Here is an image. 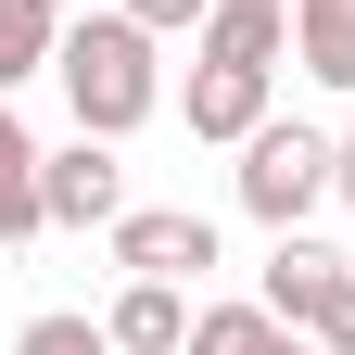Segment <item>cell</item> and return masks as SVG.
I'll list each match as a JSON object with an SVG mask.
<instances>
[{
    "label": "cell",
    "mask_w": 355,
    "mask_h": 355,
    "mask_svg": "<svg viewBox=\"0 0 355 355\" xmlns=\"http://www.w3.org/2000/svg\"><path fill=\"white\" fill-rule=\"evenodd\" d=\"M191 38H203V64H266V76H279V51H292V0H216Z\"/></svg>",
    "instance_id": "8"
},
{
    "label": "cell",
    "mask_w": 355,
    "mask_h": 355,
    "mask_svg": "<svg viewBox=\"0 0 355 355\" xmlns=\"http://www.w3.org/2000/svg\"><path fill=\"white\" fill-rule=\"evenodd\" d=\"M64 102H76V127L89 140H127V127H153L165 114V64H153V26L127 13H64Z\"/></svg>",
    "instance_id": "1"
},
{
    "label": "cell",
    "mask_w": 355,
    "mask_h": 355,
    "mask_svg": "<svg viewBox=\"0 0 355 355\" xmlns=\"http://www.w3.org/2000/svg\"><path fill=\"white\" fill-rule=\"evenodd\" d=\"M304 343H318V355H355V266H343V292L318 304V318H304Z\"/></svg>",
    "instance_id": "14"
},
{
    "label": "cell",
    "mask_w": 355,
    "mask_h": 355,
    "mask_svg": "<svg viewBox=\"0 0 355 355\" xmlns=\"http://www.w3.org/2000/svg\"><path fill=\"white\" fill-rule=\"evenodd\" d=\"M266 89H279V76H266V64H191V140H254V127H266Z\"/></svg>",
    "instance_id": "6"
},
{
    "label": "cell",
    "mask_w": 355,
    "mask_h": 355,
    "mask_svg": "<svg viewBox=\"0 0 355 355\" xmlns=\"http://www.w3.org/2000/svg\"><path fill=\"white\" fill-rule=\"evenodd\" d=\"M330 292H343V254H330V241H304V229H279V254H266V279H254V304H266L279 330H304V318H318Z\"/></svg>",
    "instance_id": "5"
},
{
    "label": "cell",
    "mask_w": 355,
    "mask_h": 355,
    "mask_svg": "<svg viewBox=\"0 0 355 355\" xmlns=\"http://www.w3.org/2000/svg\"><path fill=\"white\" fill-rule=\"evenodd\" d=\"M51 64H64V13L51 0H0V102L26 76H51Z\"/></svg>",
    "instance_id": "10"
},
{
    "label": "cell",
    "mask_w": 355,
    "mask_h": 355,
    "mask_svg": "<svg viewBox=\"0 0 355 355\" xmlns=\"http://www.w3.org/2000/svg\"><path fill=\"white\" fill-rule=\"evenodd\" d=\"M127 13H140L153 38H178V26H203V13H216V0H127Z\"/></svg>",
    "instance_id": "15"
},
{
    "label": "cell",
    "mask_w": 355,
    "mask_h": 355,
    "mask_svg": "<svg viewBox=\"0 0 355 355\" xmlns=\"http://www.w3.org/2000/svg\"><path fill=\"white\" fill-rule=\"evenodd\" d=\"M13 355H114V330H102V318H26Z\"/></svg>",
    "instance_id": "12"
},
{
    "label": "cell",
    "mask_w": 355,
    "mask_h": 355,
    "mask_svg": "<svg viewBox=\"0 0 355 355\" xmlns=\"http://www.w3.org/2000/svg\"><path fill=\"white\" fill-rule=\"evenodd\" d=\"M114 266H127V279H203V266H216V216H191V203H127L114 216Z\"/></svg>",
    "instance_id": "3"
},
{
    "label": "cell",
    "mask_w": 355,
    "mask_h": 355,
    "mask_svg": "<svg viewBox=\"0 0 355 355\" xmlns=\"http://www.w3.org/2000/svg\"><path fill=\"white\" fill-rule=\"evenodd\" d=\"M13 165H38V140L13 127V102H0V178H13Z\"/></svg>",
    "instance_id": "16"
},
{
    "label": "cell",
    "mask_w": 355,
    "mask_h": 355,
    "mask_svg": "<svg viewBox=\"0 0 355 355\" xmlns=\"http://www.w3.org/2000/svg\"><path fill=\"white\" fill-rule=\"evenodd\" d=\"M38 203H51V229H114L127 216V165H114V140H76L64 153H38Z\"/></svg>",
    "instance_id": "4"
},
{
    "label": "cell",
    "mask_w": 355,
    "mask_h": 355,
    "mask_svg": "<svg viewBox=\"0 0 355 355\" xmlns=\"http://www.w3.org/2000/svg\"><path fill=\"white\" fill-rule=\"evenodd\" d=\"M292 64L318 89H355V0H292Z\"/></svg>",
    "instance_id": "9"
},
{
    "label": "cell",
    "mask_w": 355,
    "mask_h": 355,
    "mask_svg": "<svg viewBox=\"0 0 355 355\" xmlns=\"http://www.w3.org/2000/svg\"><path fill=\"white\" fill-rule=\"evenodd\" d=\"M266 355H318V343H304V330H279V343H266Z\"/></svg>",
    "instance_id": "18"
},
{
    "label": "cell",
    "mask_w": 355,
    "mask_h": 355,
    "mask_svg": "<svg viewBox=\"0 0 355 355\" xmlns=\"http://www.w3.org/2000/svg\"><path fill=\"white\" fill-rule=\"evenodd\" d=\"M330 165H343V140H330V127H279V114H266L254 140H241V216H266V229H304V216L330 203Z\"/></svg>",
    "instance_id": "2"
},
{
    "label": "cell",
    "mask_w": 355,
    "mask_h": 355,
    "mask_svg": "<svg viewBox=\"0 0 355 355\" xmlns=\"http://www.w3.org/2000/svg\"><path fill=\"white\" fill-rule=\"evenodd\" d=\"M51 13H76V0H51Z\"/></svg>",
    "instance_id": "19"
},
{
    "label": "cell",
    "mask_w": 355,
    "mask_h": 355,
    "mask_svg": "<svg viewBox=\"0 0 355 355\" xmlns=\"http://www.w3.org/2000/svg\"><path fill=\"white\" fill-rule=\"evenodd\" d=\"M266 343H279L266 304H191V355H266Z\"/></svg>",
    "instance_id": "11"
},
{
    "label": "cell",
    "mask_w": 355,
    "mask_h": 355,
    "mask_svg": "<svg viewBox=\"0 0 355 355\" xmlns=\"http://www.w3.org/2000/svg\"><path fill=\"white\" fill-rule=\"evenodd\" d=\"M330 203H355V127H343V165H330Z\"/></svg>",
    "instance_id": "17"
},
{
    "label": "cell",
    "mask_w": 355,
    "mask_h": 355,
    "mask_svg": "<svg viewBox=\"0 0 355 355\" xmlns=\"http://www.w3.org/2000/svg\"><path fill=\"white\" fill-rule=\"evenodd\" d=\"M38 229H51V203H38V165H13V178H0V254H13V241H38Z\"/></svg>",
    "instance_id": "13"
},
{
    "label": "cell",
    "mask_w": 355,
    "mask_h": 355,
    "mask_svg": "<svg viewBox=\"0 0 355 355\" xmlns=\"http://www.w3.org/2000/svg\"><path fill=\"white\" fill-rule=\"evenodd\" d=\"M102 330H114V355H191V292L178 279H127L102 304Z\"/></svg>",
    "instance_id": "7"
}]
</instances>
